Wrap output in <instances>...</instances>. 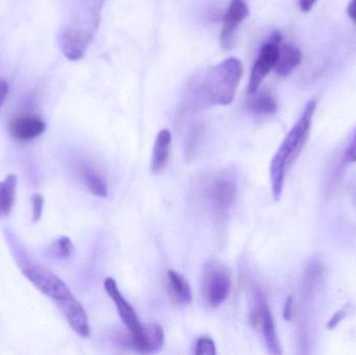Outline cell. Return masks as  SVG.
<instances>
[{
  "instance_id": "1",
  "label": "cell",
  "mask_w": 356,
  "mask_h": 355,
  "mask_svg": "<svg viewBox=\"0 0 356 355\" xmlns=\"http://www.w3.org/2000/svg\"><path fill=\"white\" fill-rule=\"evenodd\" d=\"M316 108H317V101L315 99L309 100L305 104L300 118L289 131L272 158L270 164V179H271L272 195L275 200L280 199L282 196L284 179L289 169L294 165L307 145Z\"/></svg>"
},
{
  "instance_id": "2",
  "label": "cell",
  "mask_w": 356,
  "mask_h": 355,
  "mask_svg": "<svg viewBox=\"0 0 356 355\" xmlns=\"http://www.w3.org/2000/svg\"><path fill=\"white\" fill-rule=\"evenodd\" d=\"M106 0H81L70 25L58 35L60 50L70 60H79L85 56L99 24L100 15Z\"/></svg>"
},
{
  "instance_id": "3",
  "label": "cell",
  "mask_w": 356,
  "mask_h": 355,
  "mask_svg": "<svg viewBox=\"0 0 356 355\" xmlns=\"http://www.w3.org/2000/svg\"><path fill=\"white\" fill-rule=\"evenodd\" d=\"M243 76V64L238 58H228L211 68L204 83V94L213 106H229Z\"/></svg>"
},
{
  "instance_id": "4",
  "label": "cell",
  "mask_w": 356,
  "mask_h": 355,
  "mask_svg": "<svg viewBox=\"0 0 356 355\" xmlns=\"http://www.w3.org/2000/svg\"><path fill=\"white\" fill-rule=\"evenodd\" d=\"M203 198L218 220L227 216L238 195V185L232 174L224 171L213 173L203 181Z\"/></svg>"
},
{
  "instance_id": "5",
  "label": "cell",
  "mask_w": 356,
  "mask_h": 355,
  "mask_svg": "<svg viewBox=\"0 0 356 355\" xmlns=\"http://www.w3.org/2000/svg\"><path fill=\"white\" fill-rule=\"evenodd\" d=\"M202 295L213 308L224 304L230 294L232 279L227 269L220 263L211 261L205 264L202 274Z\"/></svg>"
},
{
  "instance_id": "6",
  "label": "cell",
  "mask_w": 356,
  "mask_h": 355,
  "mask_svg": "<svg viewBox=\"0 0 356 355\" xmlns=\"http://www.w3.org/2000/svg\"><path fill=\"white\" fill-rule=\"evenodd\" d=\"M250 321L253 327L261 331L268 352L274 355L282 354V346L276 333L275 323L263 292L257 291L254 293L250 311Z\"/></svg>"
},
{
  "instance_id": "7",
  "label": "cell",
  "mask_w": 356,
  "mask_h": 355,
  "mask_svg": "<svg viewBox=\"0 0 356 355\" xmlns=\"http://www.w3.org/2000/svg\"><path fill=\"white\" fill-rule=\"evenodd\" d=\"M22 273L33 287L50 299L54 300L56 304L72 295L66 283L60 277L43 267L25 266Z\"/></svg>"
},
{
  "instance_id": "8",
  "label": "cell",
  "mask_w": 356,
  "mask_h": 355,
  "mask_svg": "<svg viewBox=\"0 0 356 355\" xmlns=\"http://www.w3.org/2000/svg\"><path fill=\"white\" fill-rule=\"evenodd\" d=\"M280 44H282V35L280 33H274L259 50V56L251 70L250 79H249V94L254 93L259 89L264 79L275 67L278 53H280Z\"/></svg>"
},
{
  "instance_id": "9",
  "label": "cell",
  "mask_w": 356,
  "mask_h": 355,
  "mask_svg": "<svg viewBox=\"0 0 356 355\" xmlns=\"http://www.w3.org/2000/svg\"><path fill=\"white\" fill-rule=\"evenodd\" d=\"M249 16V8L245 0H232L224 15L220 41L224 49H229L234 44V33L238 25Z\"/></svg>"
},
{
  "instance_id": "10",
  "label": "cell",
  "mask_w": 356,
  "mask_h": 355,
  "mask_svg": "<svg viewBox=\"0 0 356 355\" xmlns=\"http://www.w3.org/2000/svg\"><path fill=\"white\" fill-rule=\"evenodd\" d=\"M58 304L71 329L81 337L89 338L91 329H90L87 313L73 294L66 299L58 302Z\"/></svg>"
},
{
  "instance_id": "11",
  "label": "cell",
  "mask_w": 356,
  "mask_h": 355,
  "mask_svg": "<svg viewBox=\"0 0 356 355\" xmlns=\"http://www.w3.org/2000/svg\"><path fill=\"white\" fill-rule=\"evenodd\" d=\"M8 129L17 141H31L45 133L46 123L40 117L22 115L10 121Z\"/></svg>"
},
{
  "instance_id": "12",
  "label": "cell",
  "mask_w": 356,
  "mask_h": 355,
  "mask_svg": "<svg viewBox=\"0 0 356 355\" xmlns=\"http://www.w3.org/2000/svg\"><path fill=\"white\" fill-rule=\"evenodd\" d=\"M325 277V267L323 263L318 258H313L307 265L305 273H303L301 288L303 295L307 298H313L317 295L318 291L321 288Z\"/></svg>"
},
{
  "instance_id": "13",
  "label": "cell",
  "mask_w": 356,
  "mask_h": 355,
  "mask_svg": "<svg viewBox=\"0 0 356 355\" xmlns=\"http://www.w3.org/2000/svg\"><path fill=\"white\" fill-rule=\"evenodd\" d=\"M302 60V52L299 48L290 44H280V53L274 70L280 76H288Z\"/></svg>"
},
{
  "instance_id": "14",
  "label": "cell",
  "mask_w": 356,
  "mask_h": 355,
  "mask_svg": "<svg viewBox=\"0 0 356 355\" xmlns=\"http://www.w3.org/2000/svg\"><path fill=\"white\" fill-rule=\"evenodd\" d=\"M171 142H172V135L170 131L167 129H162L154 142L152 164H150L152 173H159L166 167L170 156Z\"/></svg>"
},
{
  "instance_id": "15",
  "label": "cell",
  "mask_w": 356,
  "mask_h": 355,
  "mask_svg": "<svg viewBox=\"0 0 356 355\" xmlns=\"http://www.w3.org/2000/svg\"><path fill=\"white\" fill-rule=\"evenodd\" d=\"M249 95L250 97L247 100V108L253 114L259 116H270L277 112V100L270 92H259L257 90L254 93Z\"/></svg>"
},
{
  "instance_id": "16",
  "label": "cell",
  "mask_w": 356,
  "mask_h": 355,
  "mask_svg": "<svg viewBox=\"0 0 356 355\" xmlns=\"http://www.w3.org/2000/svg\"><path fill=\"white\" fill-rule=\"evenodd\" d=\"M167 283L171 295L178 304L188 306L192 302L193 295L190 283L180 273L175 270L167 272Z\"/></svg>"
},
{
  "instance_id": "17",
  "label": "cell",
  "mask_w": 356,
  "mask_h": 355,
  "mask_svg": "<svg viewBox=\"0 0 356 355\" xmlns=\"http://www.w3.org/2000/svg\"><path fill=\"white\" fill-rule=\"evenodd\" d=\"M79 175H81V181L87 188L88 191L91 192L94 196H97V197H108V185L102 174L98 173L95 169L89 166L83 167L79 170Z\"/></svg>"
},
{
  "instance_id": "18",
  "label": "cell",
  "mask_w": 356,
  "mask_h": 355,
  "mask_svg": "<svg viewBox=\"0 0 356 355\" xmlns=\"http://www.w3.org/2000/svg\"><path fill=\"white\" fill-rule=\"evenodd\" d=\"M17 176L8 174L0 181V218L8 217L14 208L16 199Z\"/></svg>"
},
{
  "instance_id": "19",
  "label": "cell",
  "mask_w": 356,
  "mask_h": 355,
  "mask_svg": "<svg viewBox=\"0 0 356 355\" xmlns=\"http://www.w3.org/2000/svg\"><path fill=\"white\" fill-rule=\"evenodd\" d=\"M73 251H74V246H73L71 240L66 236H62V237L54 240L49 247L50 254L54 258H60V260L70 258Z\"/></svg>"
},
{
  "instance_id": "20",
  "label": "cell",
  "mask_w": 356,
  "mask_h": 355,
  "mask_svg": "<svg viewBox=\"0 0 356 355\" xmlns=\"http://www.w3.org/2000/svg\"><path fill=\"white\" fill-rule=\"evenodd\" d=\"M196 350L195 354L197 355H215L216 352L215 342L209 336H201L196 342Z\"/></svg>"
},
{
  "instance_id": "21",
  "label": "cell",
  "mask_w": 356,
  "mask_h": 355,
  "mask_svg": "<svg viewBox=\"0 0 356 355\" xmlns=\"http://www.w3.org/2000/svg\"><path fill=\"white\" fill-rule=\"evenodd\" d=\"M31 218L33 222H38L43 214L44 198L41 194L35 193L31 195Z\"/></svg>"
},
{
  "instance_id": "22",
  "label": "cell",
  "mask_w": 356,
  "mask_h": 355,
  "mask_svg": "<svg viewBox=\"0 0 356 355\" xmlns=\"http://www.w3.org/2000/svg\"><path fill=\"white\" fill-rule=\"evenodd\" d=\"M351 311H353V306L351 304H346V306H343L340 310L337 311L334 313V316L330 319V321L327 322V329L330 331H332V329H336L341 322H342L344 319H346L348 317V315L350 314Z\"/></svg>"
},
{
  "instance_id": "23",
  "label": "cell",
  "mask_w": 356,
  "mask_h": 355,
  "mask_svg": "<svg viewBox=\"0 0 356 355\" xmlns=\"http://www.w3.org/2000/svg\"><path fill=\"white\" fill-rule=\"evenodd\" d=\"M343 160L346 164H355L356 163V129L349 140L348 145L344 151Z\"/></svg>"
},
{
  "instance_id": "24",
  "label": "cell",
  "mask_w": 356,
  "mask_h": 355,
  "mask_svg": "<svg viewBox=\"0 0 356 355\" xmlns=\"http://www.w3.org/2000/svg\"><path fill=\"white\" fill-rule=\"evenodd\" d=\"M284 320L291 321L295 315V300L293 296H289L288 299L284 302Z\"/></svg>"
},
{
  "instance_id": "25",
  "label": "cell",
  "mask_w": 356,
  "mask_h": 355,
  "mask_svg": "<svg viewBox=\"0 0 356 355\" xmlns=\"http://www.w3.org/2000/svg\"><path fill=\"white\" fill-rule=\"evenodd\" d=\"M317 0H299L301 12L309 13L313 10Z\"/></svg>"
},
{
  "instance_id": "26",
  "label": "cell",
  "mask_w": 356,
  "mask_h": 355,
  "mask_svg": "<svg viewBox=\"0 0 356 355\" xmlns=\"http://www.w3.org/2000/svg\"><path fill=\"white\" fill-rule=\"evenodd\" d=\"M8 93V83L6 81L0 79V108H1L2 104H3L4 100H6V96Z\"/></svg>"
},
{
  "instance_id": "27",
  "label": "cell",
  "mask_w": 356,
  "mask_h": 355,
  "mask_svg": "<svg viewBox=\"0 0 356 355\" xmlns=\"http://www.w3.org/2000/svg\"><path fill=\"white\" fill-rule=\"evenodd\" d=\"M347 15L356 25V0H351L350 3L347 6Z\"/></svg>"
}]
</instances>
